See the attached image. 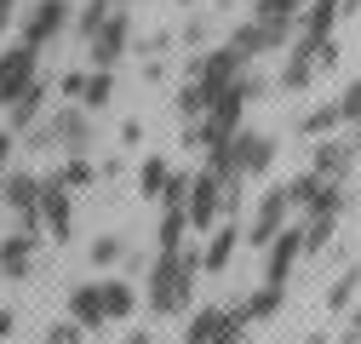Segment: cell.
I'll list each match as a JSON object with an SVG mask.
<instances>
[{"instance_id": "44", "label": "cell", "mask_w": 361, "mask_h": 344, "mask_svg": "<svg viewBox=\"0 0 361 344\" xmlns=\"http://www.w3.org/2000/svg\"><path fill=\"white\" fill-rule=\"evenodd\" d=\"M344 138H350V149H355V155H361V121H355V126H350V133H344Z\"/></svg>"}, {"instance_id": "33", "label": "cell", "mask_w": 361, "mask_h": 344, "mask_svg": "<svg viewBox=\"0 0 361 344\" xmlns=\"http://www.w3.org/2000/svg\"><path fill=\"white\" fill-rule=\"evenodd\" d=\"M166 178H172V166H166V161H144V172H138V190H144V201H161Z\"/></svg>"}, {"instance_id": "39", "label": "cell", "mask_w": 361, "mask_h": 344, "mask_svg": "<svg viewBox=\"0 0 361 344\" xmlns=\"http://www.w3.org/2000/svg\"><path fill=\"white\" fill-rule=\"evenodd\" d=\"M178 40H184V47H201V40H207V23H184V35H178Z\"/></svg>"}, {"instance_id": "4", "label": "cell", "mask_w": 361, "mask_h": 344, "mask_svg": "<svg viewBox=\"0 0 361 344\" xmlns=\"http://www.w3.org/2000/svg\"><path fill=\"white\" fill-rule=\"evenodd\" d=\"M0 201H6V212L18 219L23 235H40V178L35 172H6L0 178Z\"/></svg>"}, {"instance_id": "45", "label": "cell", "mask_w": 361, "mask_h": 344, "mask_svg": "<svg viewBox=\"0 0 361 344\" xmlns=\"http://www.w3.org/2000/svg\"><path fill=\"white\" fill-rule=\"evenodd\" d=\"M126 344H155V338H149V333H132V338H126Z\"/></svg>"}, {"instance_id": "37", "label": "cell", "mask_w": 361, "mask_h": 344, "mask_svg": "<svg viewBox=\"0 0 361 344\" xmlns=\"http://www.w3.org/2000/svg\"><path fill=\"white\" fill-rule=\"evenodd\" d=\"M47 344H86V333H80L75 321H52V327H47Z\"/></svg>"}, {"instance_id": "2", "label": "cell", "mask_w": 361, "mask_h": 344, "mask_svg": "<svg viewBox=\"0 0 361 344\" xmlns=\"http://www.w3.org/2000/svg\"><path fill=\"white\" fill-rule=\"evenodd\" d=\"M264 92V80L252 75V69H241L224 92H212V104H207V115H201V149H212V144H230L235 133H241V115H247V104Z\"/></svg>"}, {"instance_id": "8", "label": "cell", "mask_w": 361, "mask_h": 344, "mask_svg": "<svg viewBox=\"0 0 361 344\" xmlns=\"http://www.w3.org/2000/svg\"><path fill=\"white\" fill-rule=\"evenodd\" d=\"M126 47H132V12H121V6H115V12L104 18V29L86 40V52H92V69H115Z\"/></svg>"}, {"instance_id": "42", "label": "cell", "mask_w": 361, "mask_h": 344, "mask_svg": "<svg viewBox=\"0 0 361 344\" xmlns=\"http://www.w3.org/2000/svg\"><path fill=\"white\" fill-rule=\"evenodd\" d=\"M338 6V18H361V0H333Z\"/></svg>"}, {"instance_id": "36", "label": "cell", "mask_w": 361, "mask_h": 344, "mask_svg": "<svg viewBox=\"0 0 361 344\" xmlns=\"http://www.w3.org/2000/svg\"><path fill=\"white\" fill-rule=\"evenodd\" d=\"M184 201H190V172H172L166 190H161V207L166 212H184Z\"/></svg>"}, {"instance_id": "38", "label": "cell", "mask_w": 361, "mask_h": 344, "mask_svg": "<svg viewBox=\"0 0 361 344\" xmlns=\"http://www.w3.org/2000/svg\"><path fill=\"white\" fill-rule=\"evenodd\" d=\"M333 344H361V305H350V310H344V333H338Z\"/></svg>"}, {"instance_id": "5", "label": "cell", "mask_w": 361, "mask_h": 344, "mask_svg": "<svg viewBox=\"0 0 361 344\" xmlns=\"http://www.w3.org/2000/svg\"><path fill=\"white\" fill-rule=\"evenodd\" d=\"M241 69H252L235 47H212V52H201V58H190V80L201 86V92L212 98V92H224V86H230Z\"/></svg>"}, {"instance_id": "9", "label": "cell", "mask_w": 361, "mask_h": 344, "mask_svg": "<svg viewBox=\"0 0 361 344\" xmlns=\"http://www.w3.org/2000/svg\"><path fill=\"white\" fill-rule=\"evenodd\" d=\"M184 219H190V230H212V224L224 219V184L212 178V172H195V178H190Z\"/></svg>"}, {"instance_id": "27", "label": "cell", "mask_w": 361, "mask_h": 344, "mask_svg": "<svg viewBox=\"0 0 361 344\" xmlns=\"http://www.w3.org/2000/svg\"><path fill=\"white\" fill-rule=\"evenodd\" d=\"M241 305H247V316H252V321H269V316H281L287 287H258V293H247V298H241Z\"/></svg>"}, {"instance_id": "10", "label": "cell", "mask_w": 361, "mask_h": 344, "mask_svg": "<svg viewBox=\"0 0 361 344\" xmlns=\"http://www.w3.org/2000/svg\"><path fill=\"white\" fill-rule=\"evenodd\" d=\"M287 212H293V207H287V190L269 184V190L258 195V212H252V224H247V241H252V247H269V241L287 230Z\"/></svg>"}, {"instance_id": "14", "label": "cell", "mask_w": 361, "mask_h": 344, "mask_svg": "<svg viewBox=\"0 0 361 344\" xmlns=\"http://www.w3.org/2000/svg\"><path fill=\"white\" fill-rule=\"evenodd\" d=\"M298 258H304V235L298 230H281L276 241L264 247V287H287V276H293Z\"/></svg>"}, {"instance_id": "12", "label": "cell", "mask_w": 361, "mask_h": 344, "mask_svg": "<svg viewBox=\"0 0 361 344\" xmlns=\"http://www.w3.org/2000/svg\"><path fill=\"white\" fill-rule=\"evenodd\" d=\"M35 80L40 75H35V52L29 47H6L0 52V104H18Z\"/></svg>"}, {"instance_id": "32", "label": "cell", "mask_w": 361, "mask_h": 344, "mask_svg": "<svg viewBox=\"0 0 361 344\" xmlns=\"http://www.w3.org/2000/svg\"><path fill=\"white\" fill-rule=\"evenodd\" d=\"M155 241H161V252H184V241H190V219H184V212H166Z\"/></svg>"}, {"instance_id": "25", "label": "cell", "mask_w": 361, "mask_h": 344, "mask_svg": "<svg viewBox=\"0 0 361 344\" xmlns=\"http://www.w3.org/2000/svg\"><path fill=\"white\" fill-rule=\"evenodd\" d=\"M298 235H304V252H327L333 235H338V219H333V212H310Z\"/></svg>"}, {"instance_id": "47", "label": "cell", "mask_w": 361, "mask_h": 344, "mask_svg": "<svg viewBox=\"0 0 361 344\" xmlns=\"http://www.w3.org/2000/svg\"><path fill=\"white\" fill-rule=\"evenodd\" d=\"M115 6H121V12H126V6H132V0H115Z\"/></svg>"}, {"instance_id": "13", "label": "cell", "mask_w": 361, "mask_h": 344, "mask_svg": "<svg viewBox=\"0 0 361 344\" xmlns=\"http://www.w3.org/2000/svg\"><path fill=\"white\" fill-rule=\"evenodd\" d=\"M224 47H235V52L252 63V58H264V52H281V47H293V35H281V29H264V23L241 18V23L230 29V40H224Z\"/></svg>"}, {"instance_id": "7", "label": "cell", "mask_w": 361, "mask_h": 344, "mask_svg": "<svg viewBox=\"0 0 361 344\" xmlns=\"http://www.w3.org/2000/svg\"><path fill=\"white\" fill-rule=\"evenodd\" d=\"M69 18H75L69 0H35V6L23 12V47H29V52H40L47 40H58V35L69 29Z\"/></svg>"}, {"instance_id": "49", "label": "cell", "mask_w": 361, "mask_h": 344, "mask_svg": "<svg viewBox=\"0 0 361 344\" xmlns=\"http://www.w3.org/2000/svg\"><path fill=\"white\" fill-rule=\"evenodd\" d=\"M218 6H230V0H218ZM247 6H252V0H247Z\"/></svg>"}, {"instance_id": "31", "label": "cell", "mask_w": 361, "mask_h": 344, "mask_svg": "<svg viewBox=\"0 0 361 344\" xmlns=\"http://www.w3.org/2000/svg\"><path fill=\"white\" fill-rule=\"evenodd\" d=\"M322 184H327V178H315V172H298V178H287V184H281V190H287V207H304V212H310V201L322 195Z\"/></svg>"}, {"instance_id": "15", "label": "cell", "mask_w": 361, "mask_h": 344, "mask_svg": "<svg viewBox=\"0 0 361 344\" xmlns=\"http://www.w3.org/2000/svg\"><path fill=\"white\" fill-rule=\"evenodd\" d=\"M350 166H355V149H350V138H315V155H310V172L315 178H327V184H344L350 178Z\"/></svg>"}, {"instance_id": "11", "label": "cell", "mask_w": 361, "mask_h": 344, "mask_svg": "<svg viewBox=\"0 0 361 344\" xmlns=\"http://www.w3.org/2000/svg\"><path fill=\"white\" fill-rule=\"evenodd\" d=\"M40 224L52 230V241H69L75 235V201L58 178H40Z\"/></svg>"}, {"instance_id": "48", "label": "cell", "mask_w": 361, "mask_h": 344, "mask_svg": "<svg viewBox=\"0 0 361 344\" xmlns=\"http://www.w3.org/2000/svg\"><path fill=\"white\" fill-rule=\"evenodd\" d=\"M178 6H195V0H178Z\"/></svg>"}, {"instance_id": "1", "label": "cell", "mask_w": 361, "mask_h": 344, "mask_svg": "<svg viewBox=\"0 0 361 344\" xmlns=\"http://www.w3.org/2000/svg\"><path fill=\"white\" fill-rule=\"evenodd\" d=\"M201 281V252H155L144 276V305L149 316H190V298Z\"/></svg>"}, {"instance_id": "21", "label": "cell", "mask_w": 361, "mask_h": 344, "mask_svg": "<svg viewBox=\"0 0 361 344\" xmlns=\"http://www.w3.org/2000/svg\"><path fill=\"white\" fill-rule=\"evenodd\" d=\"M315 80V47H287V63H281V75H276V86L281 92H304V86Z\"/></svg>"}, {"instance_id": "43", "label": "cell", "mask_w": 361, "mask_h": 344, "mask_svg": "<svg viewBox=\"0 0 361 344\" xmlns=\"http://www.w3.org/2000/svg\"><path fill=\"white\" fill-rule=\"evenodd\" d=\"M12 327H18V316H12V310H0V338H12Z\"/></svg>"}, {"instance_id": "35", "label": "cell", "mask_w": 361, "mask_h": 344, "mask_svg": "<svg viewBox=\"0 0 361 344\" xmlns=\"http://www.w3.org/2000/svg\"><path fill=\"white\" fill-rule=\"evenodd\" d=\"M333 109H338V126H355V121H361V80L344 86V92L333 98Z\"/></svg>"}, {"instance_id": "6", "label": "cell", "mask_w": 361, "mask_h": 344, "mask_svg": "<svg viewBox=\"0 0 361 344\" xmlns=\"http://www.w3.org/2000/svg\"><path fill=\"white\" fill-rule=\"evenodd\" d=\"M230 166H235L241 184L247 178H264V172L276 166V138H269V133H247V126H241V133L230 138Z\"/></svg>"}, {"instance_id": "46", "label": "cell", "mask_w": 361, "mask_h": 344, "mask_svg": "<svg viewBox=\"0 0 361 344\" xmlns=\"http://www.w3.org/2000/svg\"><path fill=\"white\" fill-rule=\"evenodd\" d=\"M304 344H327V333H310V338H304Z\"/></svg>"}, {"instance_id": "18", "label": "cell", "mask_w": 361, "mask_h": 344, "mask_svg": "<svg viewBox=\"0 0 361 344\" xmlns=\"http://www.w3.org/2000/svg\"><path fill=\"white\" fill-rule=\"evenodd\" d=\"M35 247H40V235H23V230H12L6 241H0V270H6L12 281H23V276L35 270Z\"/></svg>"}, {"instance_id": "16", "label": "cell", "mask_w": 361, "mask_h": 344, "mask_svg": "<svg viewBox=\"0 0 361 344\" xmlns=\"http://www.w3.org/2000/svg\"><path fill=\"white\" fill-rule=\"evenodd\" d=\"M235 247H241V224H235V219L212 224V230H207V252H201V270L224 276V270H230V258H235Z\"/></svg>"}, {"instance_id": "17", "label": "cell", "mask_w": 361, "mask_h": 344, "mask_svg": "<svg viewBox=\"0 0 361 344\" xmlns=\"http://www.w3.org/2000/svg\"><path fill=\"white\" fill-rule=\"evenodd\" d=\"M69 321L80 333H98L109 316H104V298H98V281H86V287H69Z\"/></svg>"}, {"instance_id": "29", "label": "cell", "mask_w": 361, "mask_h": 344, "mask_svg": "<svg viewBox=\"0 0 361 344\" xmlns=\"http://www.w3.org/2000/svg\"><path fill=\"white\" fill-rule=\"evenodd\" d=\"M298 133H304L310 144H315V138H333V133H338V109H333V104H322V109H310V115L298 121Z\"/></svg>"}, {"instance_id": "22", "label": "cell", "mask_w": 361, "mask_h": 344, "mask_svg": "<svg viewBox=\"0 0 361 344\" xmlns=\"http://www.w3.org/2000/svg\"><path fill=\"white\" fill-rule=\"evenodd\" d=\"M98 298H104V316H109V321H126L132 310H138V287H132V281H121V276L98 281Z\"/></svg>"}, {"instance_id": "40", "label": "cell", "mask_w": 361, "mask_h": 344, "mask_svg": "<svg viewBox=\"0 0 361 344\" xmlns=\"http://www.w3.org/2000/svg\"><path fill=\"white\" fill-rule=\"evenodd\" d=\"M18 18V0H0V35H6V23Z\"/></svg>"}, {"instance_id": "24", "label": "cell", "mask_w": 361, "mask_h": 344, "mask_svg": "<svg viewBox=\"0 0 361 344\" xmlns=\"http://www.w3.org/2000/svg\"><path fill=\"white\" fill-rule=\"evenodd\" d=\"M224 333V305H207V310H190V327H184V344H212Z\"/></svg>"}, {"instance_id": "30", "label": "cell", "mask_w": 361, "mask_h": 344, "mask_svg": "<svg viewBox=\"0 0 361 344\" xmlns=\"http://www.w3.org/2000/svg\"><path fill=\"white\" fill-rule=\"evenodd\" d=\"M109 12H115V0H86V6H75V18H69V23H75L86 40H92V35L104 29V18H109Z\"/></svg>"}, {"instance_id": "34", "label": "cell", "mask_w": 361, "mask_h": 344, "mask_svg": "<svg viewBox=\"0 0 361 344\" xmlns=\"http://www.w3.org/2000/svg\"><path fill=\"white\" fill-rule=\"evenodd\" d=\"M121 258H126V235H98V241H92V264H98V270L121 264Z\"/></svg>"}, {"instance_id": "20", "label": "cell", "mask_w": 361, "mask_h": 344, "mask_svg": "<svg viewBox=\"0 0 361 344\" xmlns=\"http://www.w3.org/2000/svg\"><path fill=\"white\" fill-rule=\"evenodd\" d=\"M47 104H52V86H47V80H35L29 92L12 104V121H6V133H12V138H18V133H29V126H35L40 115H47Z\"/></svg>"}, {"instance_id": "19", "label": "cell", "mask_w": 361, "mask_h": 344, "mask_svg": "<svg viewBox=\"0 0 361 344\" xmlns=\"http://www.w3.org/2000/svg\"><path fill=\"white\" fill-rule=\"evenodd\" d=\"M310 6V0H252V23H264V29H281V35H293L298 29V12Z\"/></svg>"}, {"instance_id": "26", "label": "cell", "mask_w": 361, "mask_h": 344, "mask_svg": "<svg viewBox=\"0 0 361 344\" xmlns=\"http://www.w3.org/2000/svg\"><path fill=\"white\" fill-rule=\"evenodd\" d=\"M52 178H58L63 190H92V184H98V166L86 161V155H69L63 166H52Z\"/></svg>"}, {"instance_id": "41", "label": "cell", "mask_w": 361, "mask_h": 344, "mask_svg": "<svg viewBox=\"0 0 361 344\" xmlns=\"http://www.w3.org/2000/svg\"><path fill=\"white\" fill-rule=\"evenodd\" d=\"M12 144H18L12 133H0V178H6V155H12Z\"/></svg>"}, {"instance_id": "3", "label": "cell", "mask_w": 361, "mask_h": 344, "mask_svg": "<svg viewBox=\"0 0 361 344\" xmlns=\"http://www.w3.org/2000/svg\"><path fill=\"white\" fill-rule=\"evenodd\" d=\"M29 144L35 149H63V155H86L92 149V115L80 104H58L52 115H40L29 126Z\"/></svg>"}, {"instance_id": "23", "label": "cell", "mask_w": 361, "mask_h": 344, "mask_svg": "<svg viewBox=\"0 0 361 344\" xmlns=\"http://www.w3.org/2000/svg\"><path fill=\"white\" fill-rule=\"evenodd\" d=\"M109 98H115V75H109V69H92V75H80V98H75V104H80L86 115H98Z\"/></svg>"}, {"instance_id": "28", "label": "cell", "mask_w": 361, "mask_h": 344, "mask_svg": "<svg viewBox=\"0 0 361 344\" xmlns=\"http://www.w3.org/2000/svg\"><path fill=\"white\" fill-rule=\"evenodd\" d=\"M355 287H361V264H350V270L327 287V316H344V310L355 305Z\"/></svg>"}]
</instances>
